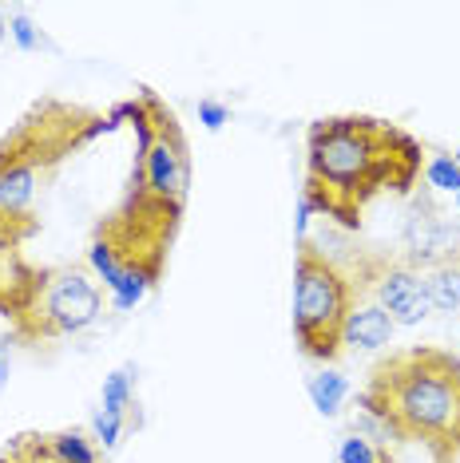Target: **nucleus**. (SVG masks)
<instances>
[{"label":"nucleus","instance_id":"f257e3e1","mask_svg":"<svg viewBox=\"0 0 460 463\" xmlns=\"http://www.w3.org/2000/svg\"><path fill=\"white\" fill-rule=\"evenodd\" d=\"M421 171V139L378 115H326L306 128L302 198L341 230H358L373 198L409 194Z\"/></svg>","mask_w":460,"mask_h":463},{"label":"nucleus","instance_id":"f03ea898","mask_svg":"<svg viewBox=\"0 0 460 463\" xmlns=\"http://www.w3.org/2000/svg\"><path fill=\"white\" fill-rule=\"evenodd\" d=\"M358 404L385 439L421 444L433 463L460 459V356L436 345L389 353L373 364Z\"/></svg>","mask_w":460,"mask_h":463},{"label":"nucleus","instance_id":"7ed1b4c3","mask_svg":"<svg viewBox=\"0 0 460 463\" xmlns=\"http://www.w3.org/2000/svg\"><path fill=\"white\" fill-rule=\"evenodd\" d=\"M111 131L115 123L91 108L52 96L36 99L16 119V128L0 135V214L33 218L40 186L56 175V166Z\"/></svg>","mask_w":460,"mask_h":463},{"label":"nucleus","instance_id":"20e7f679","mask_svg":"<svg viewBox=\"0 0 460 463\" xmlns=\"http://www.w3.org/2000/svg\"><path fill=\"white\" fill-rule=\"evenodd\" d=\"M353 281L313 238L298 241L294 258V341L310 361H338L345 349Z\"/></svg>","mask_w":460,"mask_h":463},{"label":"nucleus","instance_id":"39448f33","mask_svg":"<svg viewBox=\"0 0 460 463\" xmlns=\"http://www.w3.org/2000/svg\"><path fill=\"white\" fill-rule=\"evenodd\" d=\"M103 313V286L88 266H40L36 289L28 305L8 321V336L20 345L64 341L100 321Z\"/></svg>","mask_w":460,"mask_h":463},{"label":"nucleus","instance_id":"423d86ee","mask_svg":"<svg viewBox=\"0 0 460 463\" xmlns=\"http://www.w3.org/2000/svg\"><path fill=\"white\" fill-rule=\"evenodd\" d=\"M353 269L365 278L369 293L378 305L393 317V325H421L433 317V301L425 289V273L405 258H385V254H365L353 261Z\"/></svg>","mask_w":460,"mask_h":463},{"label":"nucleus","instance_id":"0eeeda50","mask_svg":"<svg viewBox=\"0 0 460 463\" xmlns=\"http://www.w3.org/2000/svg\"><path fill=\"white\" fill-rule=\"evenodd\" d=\"M40 230V218H8L0 214V317L13 321L36 289L40 266L24 258V241Z\"/></svg>","mask_w":460,"mask_h":463},{"label":"nucleus","instance_id":"6e6552de","mask_svg":"<svg viewBox=\"0 0 460 463\" xmlns=\"http://www.w3.org/2000/svg\"><path fill=\"white\" fill-rule=\"evenodd\" d=\"M350 281H353V301H350V317H345V345H353V349H365V353H378L385 345L393 341L397 325L393 317L378 305V298L369 293L365 286V278L358 269H350Z\"/></svg>","mask_w":460,"mask_h":463},{"label":"nucleus","instance_id":"1a4fd4ad","mask_svg":"<svg viewBox=\"0 0 460 463\" xmlns=\"http://www.w3.org/2000/svg\"><path fill=\"white\" fill-rule=\"evenodd\" d=\"M421 273H425V289H428V301H433V313H445V317L460 313V241H453V246H448L445 254H436L433 261H425Z\"/></svg>","mask_w":460,"mask_h":463},{"label":"nucleus","instance_id":"9d476101","mask_svg":"<svg viewBox=\"0 0 460 463\" xmlns=\"http://www.w3.org/2000/svg\"><path fill=\"white\" fill-rule=\"evenodd\" d=\"M306 396H310L313 412L330 420V416H338L341 404L350 400V381H345L341 373H333V368H326V373H318L306 381Z\"/></svg>","mask_w":460,"mask_h":463},{"label":"nucleus","instance_id":"9b49d317","mask_svg":"<svg viewBox=\"0 0 460 463\" xmlns=\"http://www.w3.org/2000/svg\"><path fill=\"white\" fill-rule=\"evenodd\" d=\"M0 463H60V459L48 444V431H16L0 448Z\"/></svg>","mask_w":460,"mask_h":463},{"label":"nucleus","instance_id":"f8f14e48","mask_svg":"<svg viewBox=\"0 0 460 463\" xmlns=\"http://www.w3.org/2000/svg\"><path fill=\"white\" fill-rule=\"evenodd\" d=\"M48 444H52V451H56V459H60V463H100L96 439H91L83 428H60V431H48Z\"/></svg>","mask_w":460,"mask_h":463},{"label":"nucleus","instance_id":"ddd939ff","mask_svg":"<svg viewBox=\"0 0 460 463\" xmlns=\"http://www.w3.org/2000/svg\"><path fill=\"white\" fill-rule=\"evenodd\" d=\"M131 400H135V368H131V364L111 368V373L103 376L100 408H103V412H120V416H128Z\"/></svg>","mask_w":460,"mask_h":463},{"label":"nucleus","instance_id":"4468645a","mask_svg":"<svg viewBox=\"0 0 460 463\" xmlns=\"http://www.w3.org/2000/svg\"><path fill=\"white\" fill-rule=\"evenodd\" d=\"M338 463H393V456L361 431H345L338 444Z\"/></svg>","mask_w":460,"mask_h":463},{"label":"nucleus","instance_id":"2eb2a0df","mask_svg":"<svg viewBox=\"0 0 460 463\" xmlns=\"http://www.w3.org/2000/svg\"><path fill=\"white\" fill-rule=\"evenodd\" d=\"M425 183L445 194H460V163L453 155H428L425 159Z\"/></svg>","mask_w":460,"mask_h":463},{"label":"nucleus","instance_id":"dca6fc26","mask_svg":"<svg viewBox=\"0 0 460 463\" xmlns=\"http://www.w3.org/2000/svg\"><path fill=\"white\" fill-rule=\"evenodd\" d=\"M8 36H13V44L20 48V52H36V48H44L48 40H44V33L33 24V16L24 13V8H16L13 16H8Z\"/></svg>","mask_w":460,"mask_h":463},{"label":"nucleus","instance_id":"f3484780","mask_svg":"<svg viewBox=\"0 0 460 463\" xmlns=\"http://www.w3.org/2000/svg\"><path fill=\"white\" fill-rule=\"evenodd\" d=\"M148 293H151V286L139 278V273H123V281L111 289V305H115L120 313H131L135 305H143V298H148Z\"/></svg>","mask_w":460,"mask_h":463},{"label":"nucleus","instance_id":"a211bd4d","mask_svg":"<svg viewBox=\"0 0 460 463\" xmlns=\"http://www.w3.org/2000/svg\"><path fill=\"white\" fill-rule=\"evenodd\" d=\"M91 439H96V448L103 451H115L123 439V416L120 412H96V420H91Z\"/></svg>","mask_w":460,"mask_h":463},{"label":"nucleus","instance_id":"6ab92c4d","mask_svg":"<svg viewBox=\"0 0 460 463\" xmlns=\"http://www.w3.org/2000/svg\"><path fill=\"white\" fill-rule=\"evenodd\" d=\"M198 123H203L206 131H223L230 123V108L218 99H198Z\"/></svg>","mask_w":460,"mask_h":463},{"label":"nucleus","instance_id":"aec40b11","mask_svg":"<svg viewBox=\"0 0 460 463\" xmlns=\"http://www.w3.org/2000/svg\"><path fill=\"white\" fill-rule=\"evenodd\" d=\"M8 373H13V356H8V349H5V341H0V388L8 384Z\"/></svg>","mask_w":460,"mask_h":463},{"label":"nucleus","instance_id":"412c9836","mask_svg":"<svg viewBox=\"0 0 460 463\" xmlns=\"http://www.w3.org/2000/svg\"><path fill=\"white\" fill-rule=\"evenodd\" d=\"M5 36H8V20H5V8H0V44H5Z\"/></svg>","mask_w":460,"mask_h":463},{"label":"nucleus","instance_id":"4be33fe9","mask_svg":"<svg viewBox=\"0 0 460 463\" xmlns=\"http://www.w3.org/2000/svg\"><path fill=\"white\" fill-rule=\"evenodd\" d=\"M453 203H456V210H460V194H453Z\"/></svg>","mask_w":460,"mask_h":463},{"label":"nucleus","instance_id":"5701e85b","mask_svg":"<svg viewBox=\"0 0 460 463\" xmlns=\"http://www.w3.org/2000/svg\"><path fill=\"white\" fill-rule=\"evenodd\" d=\"M453 159H456V163H460V146H456V155H453Z\"/></svg>","mask_w":460,"mask_h":463}]
</instances>
